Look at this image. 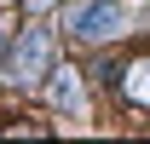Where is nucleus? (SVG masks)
<instances>
[{
    "mask_svg": "<svg viewBox=\"0 0 150 144\" xmlns=\"http://www.w3.org/2000/svg\"><path fill=\"white\" fill-rule=\"evenodd\" d=\"M40 75H52V29H23L6 52V81L12 87H35Z\"/></svg>",
    "mask_w": 150,
    "mask_h": 144,
    "instance_id": "1",
    "label": "nucleus"
},
{
    "mask_svg": "<svg viewBox=\"0 0 150 144\" xmlns=\"http://www.w3.org/2000/svg\"><path fill=\"white\" fill-rule=\"evenodd\" d=\"M64 29L81 40H110V35H121V6L115 0H81L64 12Z\"/></svg>",
    "mask_w": 150,
    "mask_h": 144,
    "instance_id": "2",
    "label": "nucleus"
},
{
    "mask_svg": "<svg viewBox=\"0 0 150 144\" xmlns=\"http://www.w3.org/2000/svg\"><path fill=\"white\" fill-rule=\"evenodd\" d=\"M46 98H52L58 109H81V75L64 64V69H52V87H46Z\"/></svg>",
    "mask_w": 150,
    "mask_h": 144,
    "instance_id": "3",
    "label": "nucleus"
},
{
    "mask_svg": "<svg viewBox=\"0 0 150 144\" xmlns=\"http://www.w3.org/2000/svg\"><path fill=\"white\" fill-rule=\"evenodd\" d=\"M121 92H127L133 104H144V109H150V52L127 64V75H121Z\"/></svg>",
    "mask_w": 150,
    "mask_h": 144,
    "instance_id": "4",
    "label": "nucleus"
},
{
    "mask_svg": "<svg viewBox=\"0 0 150 144\" xmlns=\"http://www.w3.org/2000/svg\"><path fill=\"white\" fill-rule=\"evenodd\" d=\"M6 29H12V23H0V52H6Z\"/></svg>",
    "mask_w": 150,
    "mask_h": 144,
    "instance_id": "5",
    "label": "nucleus"
},
{
    "mask_svg": "<svg viewBox=\"0 0 150 144\" xmlns=\"http://www.w3.org/2000/svg\"><path fill=\"white\" fill-rule=\"evenodd\" d=\"M40 6H52V0H29V12H40Z\"/></svg>",
    "mask_w": 150,
    "mask_h": 144,
    "instance_id": "6",
    "label": "nucleus"
}]
</instances>
